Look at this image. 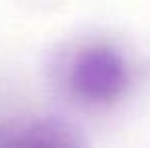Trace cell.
<instances>
[{
  "instance_id": "1",
  "label": "cell",
  "mask_w": 150,
  "mask_h": 148,
  "mask_svg": "<svg viewBox=\"0 0 150 148\" xmlns=\"http://www.w3.org/2000/svg\"><path fill=\"white\" fill-rule=\"evenodd\" d=\"M71 91L87 103H112L130 85L126 57L110 45H93L79 51L69 71Z\"/></svg>"
},
{
  "instance_id": "2",
  "label": "cell",
  "mask_w": 150,
  "mask_h": 148,
  "mask_svg": "<svg viewBox=\"0 0 150 148\" xmlns=\"http://www.w3.org/2000/svg\"><path fill=\"white\" fill-rule=\"evenodd\" d=\"M0 148H89L75 124L55 116L14 118L0 126Z\"/></svg>"
}]
</instances>
